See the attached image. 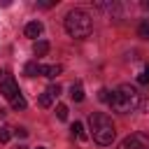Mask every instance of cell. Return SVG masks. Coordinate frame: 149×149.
Masks as SVG:
<instances>
[{
    "label": "cell",
    "instance_id": "6da1fadb",
    "mask_svg": "<svg viewBox=\"0 0 149 149\" xmlns=\"http://www.w3.org/2000/svg\"><path fill=\"white\" fill-rule=\"evenodd\" d=\"M88 128H91V137H93L98 144H102V147L112 144L114 137H116L114 123H112V119H109L105 112H93V114L88 116Z\"/></svg>",
    "mask_w": 149,
    "mask_h": 149
},
{
    "label": "cell",
    "instance_id": "7a4b0ae2",
    "mask_svg": "<svg viewBox=\"0 0 149 149\" xmlns=\"http://www.w3.org/2000/svg\"><path fill=\"white\" fill-rule=\"evenodd\" d=\"M112 109L119 112V114H130L140 107V91L130 84H121L114 93H112V100H109Z\"/></svg>",
    "mask_w": 149,
    "mask_h": 149
},
{
    "label": "cell",
    "instance_id": "3957f363",
    "mask_svg": "<svg viewBox=\"0 0 149 149\" xmlns=\"http://www.w3.org/2000/svg\"><path fill=\"white\" fill-rule=\"evenodd\" d=\"M63 26H65V33H68L70 37H77V40L88 37L91 30H93V21H91V16H88L84 9H70V12L65 14Z\"/></svg>",
    "mask_w": 149,
    "mask_h": 149
},
{
    "label": "cell",
    "instance_id": "277c9868",
    "mask_svg": "<svg viewBox=\"0 0 149 149\" xmlns=\"http://www.w3.org/2000/svg\"><path fill=\"white\" fill-rule=\"evenodd\" d=\"M0 93L12 102L21 91H19V84L14 81V77L9 74V72H0Z\"/></svg>",
    "mask_w": 149,
    "mask_h": 149
},
{
    "label": "cell",
    "instance_id": "5b68a950",
    "mask_svg": "<svg viewBox=\"0 0 149 149\" xmlns=\"http://www.w3.org/2000/svg\"><path fill=\"white\" fill-rule=\"evenodd\" d=\"M119 149H149V135H144V133H130L128 137L121 140Z\"/></svg>",
    "mask_w": 149,
    "mask_h": 149
},
{
    "label": "cell",
    "instance_id": "8992f818",
    "mask_svg": "<svg viewBox=\"0 0 149 149\" xmlns=\"http://www.w3.org/2000/svg\"><path fill=\"white\" fill-rule=\"evenodd\" d=\"M61 93V86L58 84H51V86H47L44 88V93L40 95V107H51V102H54V98Z\"/></svg>",
    "mask_w": 149,
    "mask_h": 149
},
{
    "label": "cell",
    "instance_id": "52a82bcc",
    "mask_svg": "<svg viewBox=\"0 0 149 149\" xmlns=\"http://www.w3.org/2000/svg\"><path fill=\"white\" fill-rule=\"evenodd\" d=\"M26 37H30V40H35V37H40L42 35V23L40 21H30L28 26H26Z\"/></svg>",
    "mask_w": 149,
    "mask_h": 149
},
{
    "label": "cell",
    "instance_id": "ba28073f",
    "mask_svg": "<svg viewBox=\"0 0 149 149\" xmlns=\"http://www.w3.org/2000/svg\"><path fill=\"white\" fill-rule=\"evenodd\" d=\"M40 72H42V65H40L37 61H28L26 68H23V74H26V77H37Z\"/></svg>",
    "mask_w": 149,
    "mask_h": 149
},
{
    "label": "cell",
    "instance_id": "9c48e42d",
    "mask_svg": "<svg viewBox=\"0 0 149 149\" xmlns=\"http://www.w3.org/2000/svg\"><path fill=\"white\" fill-rule=\"evenodd\" d=\"M70 98H72L74 102H81V100H84V86H81V81H74V84L70 86Z\"/></svg>",
    "mask_w": 149,
    "mask_h": 149
},
{
    "label": "cell",
    "instance_id": "30bf717a",
    "mask_svg": "<svg viewBox=\"0 0 149 149\" xmlns=\"http://www.w3.org/2000/svg\"><path fill=\"white\" fill-rule=\"evenodd\" d=\"M61 65H42V72L40 74H44V77H49V79H54V77H58L61 74Z\"/></svg>",
    "mask_w": 149,
    "mask_h": 149
},
{
    "label": "cell",
    "instance_id": "8fae6325",
    "mask_svg": "<svg viewBox=\"0 0 149 149\" xmlns=\"http://www.w3.org/2000/svg\"><path fill=\"white\" fill-rule=\"evenodd\" d=\"M33 54L40 58V56H47L49 54V42H44V40H40V42H35V47H33Z\"/></svg>",
    "mask_w": 149,
    "mask_h": 149
},
{
    "label": "cell",
    "instance_id": "7c38bea8",
    "mask_svg": "<svg viewBox=\"0 0 149 149\" xmlns=\"http://www.w3.org/2000/svg\"><path fill=\"white\" fill-rule=\"evenodd\" d=\"M72 135H74V137H77V140H81V142H84V140H86V137H88V135H86V133H84V126H81V123H79V121H74V123H72Z\"/></svg>",
    "mask_w": 149,
    "mask_h": 149
},
{
    "label": "cell",
    "instance_id": "4fadbf2b",
    "mask_svg": "<svg viewBox=\"0 0 149 149\" xmlns=\"http://www.w3.org/2000/svg\"><path fill=\"white\" fill-rule=\"evenodd\" d=\"M12 128L9 126H0V142H9V137H12Z\"/></svg>",
    "mask_w": 149,
    "mask_h": 149
},
{
    "label": "cell",
    "instance_id": "5bb4252c",
    "mask_svg": "<svg viewBox=\"0 0 149 149\" xmlns=\"http://www.w3.org/2000/svg\"><path fill=\"white\" fill-rule=\"evenodd\" d=\"M137 35H140L142 40H149V21H142V23H140V28H137Z\"/></svg>",
    "mask_w": 149,
    "mask_h": 149
},
{
    "label": "cell",
    "instance_id": "9a60e30c",
    "mask_svg": "<svg viewBox=\"0 0 149 149\" xmlns=\"http://www.w3.org/2000/svg\"><path fill=\"white\" fill-rule=\"evenodd\" d=\"M12 107H14V109H26V98L19 93V95L12 100Z\"/></svg>",
    "mask_w": 149,
    "mask_h": 149
},
{
    "label": "cell",
    "instance_id": "2e32d148",
    "mask_svg": "<svg viewBox=\"0 0 149 149\" xmlns=\"http://www.w3.org/2000/svg\"><path fill=\"white\" fill-rule=\"evenodd\" d=\"M56 116H58L61 121H65V119H68V107H65V105H56Z\"/></svg>",
    "mask_w": 149,
    "mask_h": 149
},
{
    "label": "cell",
    "instance_id": "e0dca14e",
    "mask_svg": "<svg viewBox=\"0 0 149 149\" xmlns=\"http://www.w3.org/2000/svg\"><path fill=\"white\" fill-rule=\"evenodd\" d=\"M137 81H140V84H144V86L149 84V65L142 70V74H137Z\"/></svg>",
    "mask_w": 149,
    "mask_h": 149
},
{
    "label": "cell",
    "instance_id": "ac0fdd59",
    "mask_svg": "<svg viewBox=\"0 0 149 149\" xmlns=\"http://www.w3.org/2000/svg\"><path fill=\"white\" fill-rule=\"evenodd\" d=\"M98 98H100L102 102H109V100H112V93H109L107 88H100V91H98Z\"/></svg>",
    "mask_w": 149,
    "mask_h": 149
},
{
    "label": "cell",
    "instance_id": "d6986e66",
    "mask_svg": "<svg viewBox=\"0 0 149 149\" xmlns=\"http://www.w3.org/2000/svg\"><path fill=\"white\" fill-rule=\"evenodd\" d=\"M14 133H16V135H19V137H26V135H28V130H26V128H16V130H14Z\"/></svg>",
    "mask_w": 149,
    "mask_h": 149
},
{
    "label": "cell",
    "instance_id": "ffe728a7",
    "mask_svg": "<svg viewBox=\"0 0 149 149\" xmlns=\"http://www.w3.org/2000/svg\"><path fill=\"white\" fill-rule=\"evenodd\" d=\"M144 109L149 112V93H147V98H144Z\"/></svg>",
    "mask_w": 149,
    "mask_h": 149
},
{
    "label": "cell",
    "instance_id": "44dd1931",
    "mask_svg": "<svg viewBox=\"0 0 149 149\" xmlns=\"http://www.w3.org/2000/svg\"><path fill=\"white\" fill-rule=\"evenodd\" d=\"M142 9H147V12H149V0H144V2H142Z\"/></svg>",
    "mask_w": 149,
    "mask_h": 149
},
{
    "label": "cell",
    "instance_id": "7402d4cb",
    "mask_svg": "<svg viewBox=\"0 0 149 149\" xmlns=\"http://www.w3.org/2000/svg\"><path fill=\"white\" fill-rule=\"evenodd\" d=\"M16 149H26V147H23V144H19V147H16Z\"/></svg>",
    "mask_w": 149,
    "mask_h": 149
},
{
    "label": "cell",
    "instance_id": "603a6c76",
    "mask_svg": "<svg viewBox=\"0 0 149 149\" xmlns=\"http://www.w3.org/2000/svg\"><path fill=\"white\" fill-rule=\"evenodd\" d=\"M35 149H44V147H35Z\"/></svg>",
    "mask_w": 149,
    "mask_h": 149
}]
</instances>
